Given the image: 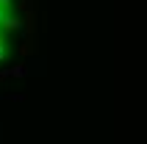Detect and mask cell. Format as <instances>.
Here are the masks:
<instances>
[{"mask_svg":"<svg viewBox=\"0 0 147 144\" xmlns=\"http://www.w3.org/2000/svg\"><path fill=\"white\" fill-rule=\"evenodd\" d=\"M6 28H8V17H6V0H0V47L6 42Z\"/></svg>","mask_w":147,"mask_h":144,"instance_id":"obj_1","label":"cell"}]
</instances>
